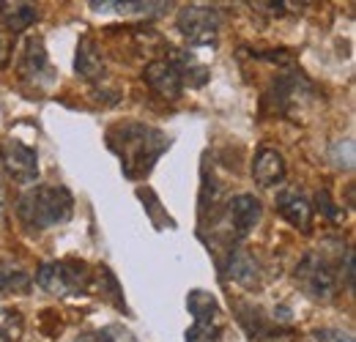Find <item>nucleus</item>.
I'll use <instances>...</instances> for the list:
<instances>
[{
	"label": "nucleus",
	"mask_w": 356,
	"mask_h": 342,
	"mask_svg": "<svg viewBox=\"0 0 356 342\" xmlns=\"http://www.w3.org/2000/svg\"><path fill=\"white\" fill-rule=\"evenodd\" d=\"M80 342H132L127 329H118V326H107V329H99V332H90Z\"/></svg>",
	"instance_id": "nucleus-18"
},
{
	"label": "nucleus",
	"mask_w": 356,
	"mask_h": 342,
	"mask_svg": "<svg viewBox=\"0 0 356 342\" xmlns=\"http://www.w3.org/2000/svg\"><path fill=\"white\" fill-rule=\"evenodd\" d=\"M143 77H145L148 88H151L154 93H159L162 99H170V101H176L178 96L184 93V80H181L176 63H173L170 58H159V60H151V63L145 66Z\"/></svg>",
	"instance_id": "nucleus-11"
},
{
	"label": "nucleus",
	"mask_w": 356,
	"mask_h": 342,
	"mask_svg": "<svg viewBox=\"0 0 356 342\" xmlns=\"http://www.w3.org/2000/svg\"><path fill=\"white\" fill-rule=\"evenodd\" d=\"M93 282V271L88 263L77 257H63V260H49L36 271V285L52 293V296H77L86 293Z\"/></svg>",
	"instance_id": "nucleus-3"
},
{
	"label": "nucleus",
	"mask_w": 356,
	"mask_h": 342,
	"mask_svg": "<svg viewBox=\"0 0 356 342\" xmlns=\"http://www.w3.org/2000/svg\"><path fill=\"white\" fill-rule=\"evenodd\" d=\"M0 17L11 33H22L39 19V8L33 3H0Z\"/></svg>",
	"instance_id": "nucleus-16"
},
{
	"label": "nucleus",
	"mask_w": 356,
	"mask_h": 342,
	"mask_svg": "<svg viewBox=\"0 0 356 342\" xmlns=\"http://www.w3.org/2000/svg\"><path fill=\"white\" fill-rule=\"evenodd\" d=\"M264 216V206L255 195H236L227 200V209H225V219H227V227H230V236L233 238H247L258 222Z\"/></svg>",
	"instance_id": "nucleus-10"
},
{
	"label": "nucleus",
	"mask_w": 356,
	"mask_h": 342,
	"mask_svg": "<svg viewBox=\"0 0 356 342\" xmlns=\"http://www.w3.org/2000/svg\"><path fill=\"white\" fill-rule=\"evenodd\" d=\"M252 178L258 186H277L285 178V159L277 148H261L252 159Z\"/></svg>",
	"instance_id": "nucleus-14"
},
{
	"label": "nucleus",
	"mask_w": 356,
	"mask_h": 342,
	"mask_svg": "<svg viewBox=\"0 0 356 342\" xmlns=\"http://www.w3.org/2000/svg\"><path fill=\"white\" fill-rule=\"evenodd\" d=\"M0 342H14V340H11V337H8V334H6L3 329H0Z\"/></svg>",
	"instance_id": "nucleus-25"
},
{
	"label": "nucleus",
	"mask_w": 356,
	"mask_h": 342,
	"mask_svg": "<svg viewBox=\"0 0 356 342\" xmlns=\"http://www.w3.org/2000/svg\"><path fill=\"white\" fill-rule=\"evenodd\" d=\"M28 285V274L19 268H0V296L8 293L11 288H22Z\"/></svg>",
	"instance_id": "nucleus-19"
},
{
	"label": "nucleus",
	"mask_w": 356,
	"mask_h": 342,
	"mask_svg": "<svg viewBox=\"0 0 356 342\" xmlns=\"http://www.w3.org/2000/svg\"><path fill=\"white\" fill-rule=\"evenodd\" d=\"M315 203H318V211H323V214L329 216V219H340V216H343V211L334 206V200H332L329 189L318 192V195H315Z\"/></svg>",
	"instance_id": "nucleus-21"
},
{
	"label": "nucleus",
	"mask_w": 356,
	"mask_h": 342,
	"mask_svg": "<svg viewBox=\"0 0 356 342\" xmlns=\"http://www.w3.org/2000/svg\"><path fill=\"white\" fill-rule=\"evenodd\" d=\"M337 274H340V277L346 274V288L354 291V250H351V247L346 250V263H343V268H340Z\"/></svg>",
	"instance_id": "nucleus-22"
},
{
	"label": "nucleus",
	"mask_w": 356,
	"mask_h": 342,
	"mask_svg": "<svg viewBox=\"0 0 356 342\" xmlns=\"http://www.w3.org/2000/svg\"><path fill=\"white\" fill-rule=\"evenodd\" d=\"M6 60H8V47L3 42V33H0V66H6Z\"/></svg>",
	"instance_id": "nucleus-24"
},
{
	"label": "nucleus",
	"mask_w": 356,
	"mask_h": 342,
	"mask_svg": "<svg viewBox=\"0 0 356 342\" xmlns=\"http://www.w3.org/2000/svg\"><path fill=\"white\" fill-rule=\"evenodd\" d=\"M176 28L192 47H217L222 31V11L206 3L184 6L176 17Z\"/></svg>",
	"instance_id": "nucleus-4"
},
{
	"label": "nucleus",
	"mask_w": 356,
	"mask_h": 342,
	"mask_svg": "<svg viewBox=\"0 0 356 342\" xmlns=\"http://www.w3.org/2000/svg\"><path fill=\"white\" fill-rule=\"evenodd\" d=\"M170 3H90L93 11H115V14H140V17H156L165 14Z\"/></svg>",
	"instance_id": "nucleus-17"
},
{
	"label": "nucleus",
	"mask_w": 356,
	"mask_h": 342,
	"mask_svg": "<svg viewBox=\"0 0 356 342\" xmlns=\"http://www.w3.org/2000/svg\"><path fill=\"white\" fill-rule=\"evenodd\" d=\"M227 277L244 288H258L261 285V263L258 257L247 250H230L227 257Z\"/></svg>",
	"instance_id": "nucleus-13"
},
{
	"label": "nucleus",
	"mask_w": 356,
	"mask_h": 342,
	"mask_svg": "<svg viewBox=\"0 0 356 342\" xmlns=\"http://www.w3.org/2000/svg\"><path fill=\"white\" fill-rule=\"evenodd\" d=\"M74 66H77V74H83L86 80H96V77L104 74L102 52L96 49V42H93L90 33H86L80 39V44H77V60H74Z\"/></svg>",
	"instance_id": "nucleus-15"
},
{
	"label": "nucleus",
	"mask_w": 356,
	"mask_h": 342,
	"mask_svg": "<svg viewBox=\"0 0 356 342\" xmlns=\"http://www.w3.org/2000/svg\"><path fill=\"white\" fill-rule=\"evenodd\" d=\"M277 211L285 216L293 227L310 230L312 222V203L310 197L299 189V186H285L277 192Z\"/></svg>",
	"instance_id": "nucleus-12"
},
{
	"label": "nucleus",
	"mask_w": 356,
	"mask_h": 342,
	"mask_svg": "<svg viewBox=\"0 0 356 342\" xmlns=\"http://www.w3.org/2000/svg\"><path fill=\"white\" fill-rule=\"evenodd\" d=\"M74 214V197L60 184H36L17 200V216L31 233H42L69 222Z\"/></svg>",
	"instance_id": "nucleus-2"
},
{
	"label": "nucleus",
	"mask_w": 356,
	"mask_h": 342,
	"mask_svg": "<svg viewBox=\"0 0 356 342\" xmlns=\"http://www.w3.org/2000/svg\"><path fill=\"white\" fill-rule=\"evenodd\" d=\"M296 282L312 301H332L340 293V274L332 260L321 252H307L296 266Z\"/></svg>",
	"instance_id": "nucleus-5"
},
{
	"label": "nucleus",
	"mask_w": 356,
	"mask_h": 342,
	"mask_svg": "<svg viewBox=\"0 0 356 342\" xmlns=\"http://www.w3.org/2000/svg\"><path fill=\"white\" fill-rule=\"evenodd\" d=\"M0 162L6 172L17 181V184H33L39 178V156L31 145L19 142V140H6L0 145Z\"/></svg>",
	"instance_id": "nucleus-9"
},
{
	"label": "nucleus",
	"mask_w": 356,
	"mask_h": 342,
	"mask_svg": "<svg viewBox=\"0 0 356 342\" xmlns=\"http://www.w3.org/2000/svg\"><path fill=\"white\" fill-rule=\"evenodd\" d=\"M186 307L195 318L192 329L186 332V342H220L222 337V309L220 301L209 291H192L186 296Z\"/></svg>",
	"instance_id": "nucleus-6"
},
{
	"label": "nucleus",
	"mask_w": 356,
	"mask_h": 342,
	"mask_svg": "<svg viewBox=\"0 0 356 342\" xmlns=\"http://www.w3.org/2000/svg\"><path fill=\"white\" fill-rule=\"evenodd\" d=\"M17 72H19L22 80H28L31 86L36 88H47L58 80V74H55V69H52V63L47 58L42 36H31L25 42L22 52H19V60H17Z\"/></svg>",
	"instance_id": "nucleus-8"
},
{
	"label": "nucleus",
	"mask_w": 356,
	"mask_h": 342,
	"mask_svg": "<svg viewBox=\"0 0 356 342\" xmlns=\"http://www.w3.org/2000/svg\"><path fill=\"white\" fill-rule=\"evenodd\" d=\"M268 96L274 101V110L293 115L296 110H305V104H310L315 99V86L305 77L302 69H288L274 80V88Z\"/></svg>",
	"instance_id": "nucleus-7"
},
{
	"label": "nucleus",
	"mask_w": 356,
	"mask_h": 342,
	"mask_svg": "<svg viewBox=\"0 0 356 342\" xmlns=\"http://www.w3.org/2000/svg\"><path fill=\"white\" fill-rule=\"evenodd\" d=\"M255 342H299L291 332H282V329H274V332H268L266 337H261V340Z\"/></svg>",
	"instance_id": "nucleus-23"
},
{
	"label": "nucleus",
	"mask_w": 356,
	"mask_h": 342,
	"mask_svg": "<svg viewBox=\"0 0 356 342\" xmlns=\"http://www.w3.org/2000/svg\"><path fill=\"white\" fill-rule=\"evenodd\" d=\"M107 142L121 156L124 175L132 181L140 175H148L151 168L156 165V159L170 148V140L165 137V131L145 127V124H134V121L110 129Z\"/></svg>",
	"instance_id": "nucleus-1"
},
{
	"label": "nucleus",
	"mask_w": 356,
	"mask_h": 342,
	"mask_svg": "<svg viewBox=\"0 0 356 342\" xmlns=\"http://www.w3.org/2000/svg\"><path fill=\"white\" fill-rule=\"evenodd\" d=\"M0 214H3V189H0Z\"/></svg>",
	"instance_id": "nucleus-26"
},
{
	"label": "nucleus",
	"mask_w": 356,
	"mask_h": 342,
	"mask_svg": "<svg viewBox=\"0 0 356 342\" xmlns=\"http://www.w3.org/2000/svg\"><path fill=\"white\" fill-rule=\"evenodd\" d=\"M310 342H354V334L343 329H318L312 332Z\"/></svg>",
	"instance_id": "nucleus-20"
}]
</instances>
